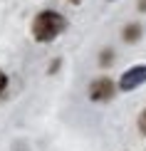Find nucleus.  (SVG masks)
<instances>
[{"mask_svg": "<svg viewBox=\"0 0 146 151\" xmlns=\"http://www.w3.org/2000/svg\"><path fill=\"white\" fill-rule=\"evenodd\" d=\"M65 27H67V22H65V17H62L60 12L42 10L40 15L35 17V22H32V35H35L37 42H52Z\"/></svg>", "mask_w": 146, "mask_h": 151, "instance_id": "1", "label": "nucleus"}, {"mask_svg": "<svg viewBox=\"0 0 146 151\" xmlns=\"http://www.w3.org/2000/svg\"><path fill=\"white\" fill-rule=\"evenodd\" d=\"M144 82H146V65H136V67H131V70H126L122 74L119 89L122 92H131V89H136V87H141Z\"/></svg>", "mask_w": 146, "mask_h": 151, "instance_id": "2", "label": "nucleus"}, {"mask_svg": "<svg viewBox=\"0 0 146 151\" xmlns=\"http://www.w3.org/2000/svg\"><path fill=\"white\" fill-rule=\"evenodd\" d=\"M89 97L94 99V102H106V99H111V97H114V82L106 79V77L92 82V87H89Z\"/></svg>", "mask_w": 146, "mask_h": 151, "instance_id": "3", "label": "nucleus"}, {"mask_svg": "<svg viewBox=\"0 0 146 151\" xmlns=\"http://www.w3.org/2000/svg\"><path fill=\"white\" fill-rule=\"evenodd\" d=\"M139 32H141L139 25H129V27L124 30V40L126 42H134V40H139Z\"/></svg>", "mask_w": 146, "mask_h": 151, "instance_id": "4", "label": "nucleus"}, {"mask_svg": "<svg viewBox=\"0 0 146 151\" xmlns=\"http://www.w3.org/2000/svg\"><path fill=\"white\" fill-rule=\"evenodd\" d=\"M139 129H141V134H146V109L141 111V116H139Z\"/></svg>", "mask_w": 146, "mask_h": 151, "instance_id": "5", "label": "nucleus"}, {"mask_svg": "<svg viewBox=\"0 0 146 151\" xmlns=\"http://www.w3.org/2000/svg\"><path fill=\"white\" fill-rule=\"evenodd\" d=\"M5 87H8V77H5L3 72H0V94L5 92Z\"/></svg>", "mask_w": 146, "mask_h": 151, "instance_id": "6", "label": "nucleus"}, {"mask_svg": "<svg viewBox=\"0 0 146 151\" xmlns=\"http://www.w3.org/2000/svg\"><path fill=\"white\" fill-rule=\"evenodd\" d=\"M72 3H77V0H72Z\"/></svg>", "mask_w": 146, "mask_h": 151, "instance_id": "7", "label": "nucleus"}]
</instances>
